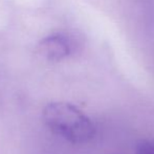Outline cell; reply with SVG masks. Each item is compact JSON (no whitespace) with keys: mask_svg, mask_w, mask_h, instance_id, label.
<instances>
[{"mask_svg":"<svg viewBox=\"0 0 154 154\" xmlns=\"http://www.w3.org/2000/svg\"><path fill=\"white\" fill-rule=\"evenodd\" d=\"M39 51L47 60L59 61L68 57L75 49L73 39L63 32H56L44 38L39 44Z\"/></svg>","mask_w":154,"mask_h":154,"instance_id":"7a4b0ae2","label":"cell"},{"mask_svg":"<svg viewBox=\"0 0 154 154\" xmlns=\"http://www.w3.org/2000/svg\"><path fill=\"white\" fill-rule=\"evenodd\" d=\"M135 154H154V140H142L136 144Z\"/></svg>","mask_w":154,"mask_h":154,"instance_id":"3957f363","label":"cell"},{"mask_svg":"<svg viewBox=\"0 0 154 154\" xmlns=\"http://www.w3.org/2000/svg\"><path fill=\"white\" fill-rule=\"evenodd\" d=\"M42 119L51 132L71 144H86L95 135L90 118L73 104L51 102L42 111Z\"/></svg>","mask_w":154,"mask_h":154,"instance_id":"6da1fadb","label":"cell"}]
</instances>
